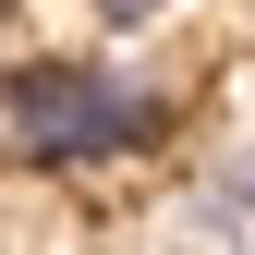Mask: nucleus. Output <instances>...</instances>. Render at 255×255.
I'll list each match as a JSON object with an SVG mask.
<instances>
[{
  "label": "nucleus",
  "instance_id": "obj_1",
  "mask_svg": "<svg viewBox=\"0 0 255 255\" xmlns=\"http://www.w3.org/2000/svg\"><path fill=\"white\" fill-rule=\"evenodd\" d=\"M170 134V85L122 61H12L0 73V170H110Z\"/></svg>",
  "mask_w": 255,
  "mask_h": 255
},
{
  "label": "nucleus",
  "instance_id": "obj_2",
  "mask_svg": "<svg viewBox=\"0 0 255 255\" xmlns=\"http://www.w3.org/2000/svg\"><path fill=\"white\" fill-rule=\"evenodd\" d=\"M243 207H255V158H243Z\"/></svg>",
  "mask_w": 255,
  "mask_h": 255
}]
</instances>
